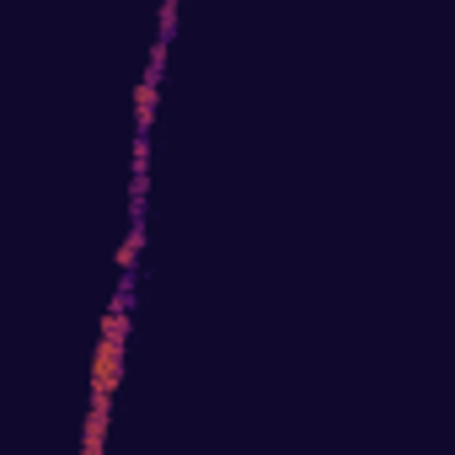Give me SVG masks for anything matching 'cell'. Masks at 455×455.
Masks as SVG:
<instances>
[{
    "label": "cell",
    "mask_w": 455,
    "mask_h": 455,
    "mask_svg": "<svg viewBox=\"0 0 455 455\" xmlns=\"http://www.w3.org/2000/svg\"><path fill=\"white\" fill-rule=\"evenodd\" d=\"M118 343H124V338H108V332H102L97 370H92V391H102V396H113V386H118V375H124V354H118Z\"/></svg>",
    "instance_id": "cell-1"
}]
</instances>
